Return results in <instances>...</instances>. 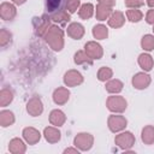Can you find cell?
Here are the masks:
<instances>
[{
    "label": "cell",
    "mask_w": 154,
    "mask_h": 154,
    "mask_svg": "<svg viewBox=\"0 0 154 154\" xmlns=\"http://www.w3.org/2000/svg\"><path fill=\"white\" fill-rule=\"evenodd\" d=\"M43 38H45L46 43L54 52H60L64 48V45H65L64 30L57 24H52V26L48 29V31L46 32Z\"/></svg>",
    "instance_id": "cell-1"
},
{
    "label": "cell",
    "mask_w": 154,
    "mask_h": 154,
    "mask_svg": "<svg viewBox=\"0 0 154 154\" xmlns=\"http://www.w3.org/2000/svg\"><path fill=\"white\" fill-rule=\"evenodd\" d=\"M107 109L112 113H123L128 108V101L124 96L118 94H111L106 100Z\"/></svg>",
    "instance_id": "cell-2"
},
{
    "label": "cell",
    "mask_w": 154,
    "mask_h": 154,
    "mask_svg": "<svg viewBox=\"0 0 154 154\" xmlns=\"http://www.w3.org/2000/svg\"><path fill=\"white\" fill-rule=\"evenodd\" d=\"M114 143L117 147H119L120 149H123L124 152L125 150H129L131 149L135 143H136V138H135V135L131 132V131H126V130H123L120 132H118L114 137Z\"/></svg>",
    "instance_id": "cell-3"
},
{
    "label": "cell",
    "mask_w": 154,
    "mask_h": 154,
    "mask_svg": "<svg viewBox=\"0 0 154 154\" xmlns=\"http://www.w3.org/2000/svg\"><path fill=\"white\" fill-rule=\"evenodd\" d=\"M107 126L111 132L118 134L126 129L128 119L124 116H122L120 113H113L107 118Z\"/></svg>",
    "instance_id": "cell-4"
},
{
    "label": "cell",
    "mask_w": 154,
    "mask_h": 154,
    "mask_svg": "<svg viewBox=\"0 0 154 154\" xmlns=\"http://www.w3.org/2000/svg\"><path fill=\"white\" fill-rule=\"evenodd\" d=\"M73 146L81 152H88L94 146V136L89 132H78L73 137Z\"/></svg>",
    "instance_id": "cell-5"
},
{
    "label": "cell",
    "mask_w": 154,
    "mask_h": 154,
    "mask_svg": "<svg viewBox=\"0 0 154 154\" xmlns=\"http://www.w3.org/2000/svg\"><path fill=\"white\" fill-rule=\"evenodd\" d=\"M63 82H64L65 87H67V88H73V87L81 85V84L84 82V77H83V75H82L78 70L71 69V70H67V71L64 73Z\"/></svg>",
    "instance_id": "cell-6"
},
{
    "label": "cell",
    "mask_w": 154,
    "mask_h": 154,
    "mask_svg": "<svg viewBox=\"0 0 154 154\" xmlns=\"http://www.w3.org/2000/svg\"><path fill=\"white\" fill-rule=\"evenodd\" d=\"M152 83V77L148 75V72L146 71H141V72H137L132 76V79H131V84L135 89L137 90H144L147 89Z\"/></svg>",
    "instance_id": "cell-7"
},
{
    "label": "cell",
    "mask_w": 154,
    "mask_h": 154,
    "mask_svg": "<svg viewBox=\"0 0 154 154\" xmlns=\"http://www.w3.org/2000/svg\"><path fill=\"white\" fill-rule=\"evenodd\" d=\"M51 22H52L51 17H47V16H41L38 18L37 17L34 18L32 23H34V29H35L36 36L43 37L46 35V32L48 31V29L52 26Z\"/></svg>",
    "instance_id": "cell-8"
},
{
    "label": "cell",
    "mask_w": 154,
    "mask_h": 154,
    "mask_svg": "<svg viewBox=\"0 0 154 154\" xmlns=\"http://www.w3.org/2000/svg\"><path fill=\"white\" fill-rule=\"evenodd\" d=\"M26 112L31 117H40L43 113V102L40 96L35 95L26 102Z\"/></svg>",
    "instance_id": "cell-9"
},
{
    "label": "cell",
    "mask_w": 154,
    "mask_h": 154,
    "mask_svg": "<svg viewBox=\"0 0 154 154\" xmlns=\"http://www.w3.org/2000/svg\"><path fill=\"white\" fill-rule=\"evenodd\" d=\"M84 51L93 60H99L103 55V48L97 41H88L84 45Z\"/></svg>",
    "instance_id": "cell-10"
},
{
    "label": "cell",
    "mask_w": 154,
    "mask_h": 154,
    "mask_svg": "<svg viewBox=\"0 0 154 154\" xmlns=\"http://www.w3.org/2000/svg\"><path fill=\"white\" fill-rule=\"evenodd\" d=\"M17 16V8L13 2L2 1L0 5V17L2 20H12Z\"/></svg>",
    "instance_id": "cell-11"
},
{
    "label": "cell",
    "mask_w": 154,
    "mask_h": 154,
    "mask_svg": "<svg viewBox=\"0 0 154 154\" xmlns=\"http://www.w3.org/2000/svg\"><path fill=\"white\" fill-rule=\"evenodd\" d=\"M70 95H71V93L67 87H58L57 89H54V91L52 94V99L55 105L63 106L69 101Z\"/></svg>",
    "instance_id": "cell-12"
},
{
    "label": "cell",
    "mask_w": 154,
    "mask_h": 154,
    "mask_svg": "<svg viewBox=\"0 0 154 154\" xmlns=\"http://www.w3.org/2000/svg\"><path fill=\"white\" fill-rule=\"evenodd\" d=\"M22 135H23L24 141H25L29 146H34V144L38 143L40 140H41V136H42L41 132H40L37 129L32 128V126H26V128H24L23 131H22Z\"/></svg>",
    "instance_id": "cell-13"
},
{
    "label": "cell",
    "mask_w": 154,
    "mask_h": 154,
    "mask_svg": "<svg viewBox=\"0 0 154 154\" xmlns=\"http://www.w3.org/2000/svg\"><path fill=\"white\" fill-rule=\"evenodd\" d=\"M43 137L45 140L48 142V143H58L60 140H61V132L59 130L58 126H54V125H48L43 129Z\"/></svg>",
    "instance_id": "cell-14"
},
{
    "label": "cell",
    "mask_w": 154,
    "mask_h": 154,
    "mask_svg": "<svg viewBox=\"0 0 154 154\" xmlns=\"http://www.w3.org/2000/svg\"><path fill=\"white\" fill-rule=\"evenodd\" d=\"M66 32H67V36H70L71 38L81 40L85 34V29L83 24H81L79 22H71L66 28Z\"/></svg>",
    "instance_id": "cell-15"
},
{
    "label": "cell",
    "mask_w": 154,
    "mask_h": 154,
    "mask_svg": "<svg viewBox=\"0 0 154 154\" xmlns=\"http://www.w3.org/2000/svg\"><path fill=\"white\" fill-rule=\"evenodd\" d=\"M125 18H126L125 13L117 10V11H113L112 14L109 16V18L107 19V24H108V26H111L113 29H119L125 24V20H126Z\"/></svg>",
    "instance_id": "cell-16"
},
{
    "label": "cell",
    "mask_w": 154,
    "mask_h": 154,
    "mask_svg": "<svg viewBox=\"0 0 154 154\" xmlns=\"http://www.w3.org/2000/svg\"><path fill=\"white\" fill-rule=\"evenodd\" d=\"M26 142L24 141V138H19V137H14L8 142V152L11 154H24L26 152Z\"/></svg>",
    "instance_id": "cell-17"
},
{
    "label": "cell",
    "mask_w": 154,
    "mask_h": 154,
    "mask_svg": "<svg viewBox=\"0 0 154 154\" xmlns=\"http://www.w3.org/2000/svg\"><path fill=\"white\" fill-rule=\"evenodd\" d=\"M137 63H138L140 67H141L143 71H146V72L152 71L153 67H154V59H153V57H152L148 52L141 53V54L138 55V58H137Z\"/></svg>",
    "instance_id": "cell-18"
},
{
    "label": "cell",
    "mask_w": 154,
    "mask_h": 154,
    "mask_svg": "<svg viewBox=\"0 0 154 154\" xmlns=\"http://www.w3.org/2000/svg\"><path fill=\"white\" fill-rule=\"evenodd\" d=\"M48 119H49V124H51V125H54V126L60 128V126H63V125L65 124V122H66V116H65V113H64L61 109L55 108V109H52V111H51Z\"/></svg>",
    "instance_id": "cell-19"
},
{
    "label": "cell",
    "mask_w": 154,
    "mask_h": 154,
    "mask_svg": "<svg viewBox=\"0 0 154 154\" xmlns=\"http://www.w3.org/2000/svg\"><path fill=\"white\" fill-rule=\"evenodd\" d=\"M124 88V83L118 78H111L105 82V89L109 94H119Z\"/></svg>",
    "instance_id": "cell-20"
},
{
    "label": "cell",
    "mask_w": 154,
    "mask_h": 154,
    "mask_svg": "<svg viewBox=\"0 0 154 154\" xmlns=\"http://www.w3.org/2000/svg\"><path fill=\"white\" fill-rule=\"evenodd\" d=\"M113 7H109V6H106V5H102V4H97L96 7H95V17L97 20L100 22H103V20H107L109 18V16L112 14Z\"/></svg>",
    "instance_id": "cell-21"
},
{
    "label": "cell",
    "mask_w": 154,
    "mask_h": 154,
    "mask_svg": "<svg viewBox=\"0 0 154 154\" xmlns=\"http://www.w3.org/2000/svg\"><path fill=\"white\" fill-rule=\"evenodd\" d=\"M16 122L14 113L10 109H1L0 111V125L1 128H8L13 125Z\"/></svg>",
    "instance_id": "cell-22"
},
{
    "label": "cell",
    "mask_w": 154,
    "mask_h": 154,
    "mask_svg": "<svg viewBox=\"0 0 154 154\" xmlns=\"http://www.w3.org/2000/svg\"><path fill=\"white\" fill-rule=\"evenodd\" d=\"M51 19L58 24H66L71 19V13H69L66 10H57L51 14Z\"/></svg>",
    "instance_id": "cell-23"
},
{
    "label": "cell",
    "mask_w": 154,
    "mask_h": 154,
    "mask_svg": "<svg viewBox=\"0 0 154 154\" xmlns=\"http://www.w3.org/2000/svg\"><path fill=\"white\" fill-rule=\"evenodd\" d=\"M95 14V6L90 2H85V4H82L81 7L78 8V16L81 19H90Z\"/></svg>",
    "instance_id": "cell-24"
},
{
    "label": "cell",
    "mask_w": 154,
    "mask_h": 154,
    "mask_svg": "<svg viewBox=\"0 0 154 154\" xmlns=\"http://www.w3.org/2000/svg\"><path fill=\"white\" fill-rule=\"evenodd\" d=\"M141 140L144 144H154V125H146L141 130Z\"/></svg>",
    "instance_id": "cell-25"
},
{
    "label": "cell",
    "mask_w": 154,
    "mask_h": 154,
    "mask_svg": "<svg viewBox=\"0 0 154 154\" xmlns=\"http://www.w3.org/2000/svg\"><path fill=\"white\" fill-rule=\"evenodd\" d=\"M13 97H14L13 90H12L11 88L4 87V88L0 90V107H6V106H8V105L13 101Z\"/></svg>",
    "instance_id": "cell-26"
},
{
    "label": "cell",
    "mask_w": 154,
    "mask_h": 154,
    "mask_svg": "<svg viewBox=\"0 0 154 154\" xmlns=\"http://www.w3.org/2000/svg\"><path fill=\"white\" fill-rule=\"evenodd\" d=\"M91 34H93V37L96 38V41L97 40H106L108 37V28L102 23L96 24L93 26Z\"/></svg>",
    "instance_id": "cell-27"
},
{
    "label": "cell",
    "mask_w": 154,
    "mask_h": 154,
    "mask_svg": "<svg viewBox=\"0 0 154 154\" xmlns=\"http://www.w3.org/2000/svg\"><path fill=\"white\" fill-rule=\"evenodd\" d=\"M73 63L76 65H93L94 60L83 49V51H77L73 54Z\"/></svg>",
    "instance_id": "cell-28"
},
{
    "label": "cell",
    "mask_w": 154,
    "mask_h": 154,
    "mask_svg": "<svg viewBox=\"0 0 154 154\" xmlns=\"http://www.w3.org/2000/svg\"><path fill=\"white\" fill-rule=\"evenodd\" d=\"M125 17L131 23H138L143 19V12L138 8H128L125 12Z\"/></svg>",
    "instance_id": "cell-29"
},
{
    "label": "cell",
    "mask_w": 154,
    "mask_h": 154,
    "mask_svg": "<svg viewBox=\"0 0 154 154\" xmlns=\"http://www.w3.org/2000/svg\"><path fill=\"white\" fill-rule=\"evenodd\" d=\"M141 48L144 52L154 51V34H146L141 38Z\"/></svg>",
    "instance_id": "cell-30"
},
{
    "label": "cell",
    "mask_w": 154,
    "mask_h": 154,
    "mask_svg": "<svg viewBox=\"0 0 154 154\" xmlns=\"http://www.w3.org/2000/svg\"><path fill=\"white\" fill-rule=\"evenodd\" d=\"M97 79L100 82H107L108 79H111L113 77V70L108 66H101L97 70Z\"/></svg>",
    "instance_id": "cell-31"
},
{
    "label": "cell",
    "mask_w": 154,
    "mask_h": 154,
    "mask_svg": "<svg viewBox=\"0 0 154 154\" xmlns=\"http://www.w3.org/2000/svg\"><path fill=\"white\" fill-rule=\"evenodd\" d=\"M12 42V32L5 28H2L0 30V46L2 48H5L7 45H10Z\"/></svg>",
    "instance_id": "cell-32"
},
{
    "label": "cell",
    "mask_w": 154,
    "mask_h": 154,
    "mask_svg": "<svg viewBox=\"0 0 154 154\" xmlns=\"http://www.w3.org/2000/svg\"><path fill=\"white\" fill-rule=\"evenodd\" d=\"M81 7V0H65V10L69 13H75Z\"/></svg>",
    "instance_id": "cell-33"
},
{
    "label": "cell",
    "mask_w": 154,
    "mask_h": 154,
    "mask_svg": "<svg viewBox=\"0 0 154 154\" xmlns=\"http://www.w3.org/2000/svg\"><path fill=\"white\" fill-rule=\"evenodd\" d=\"M146 4V0H124V5L128 8H140Z\"/></svg>",
    "instance_id": "cell-34"
},
{
    "label": "cell",
    "mask_w": 154,
    "mask_h": 154,
    "mask_svg": "<svg viewBox=\"0 0 154 154\" xmlns=\"http://www.w3.org/2000/svg\"><path fill=\"white\" fill-rule=\"evenodd\" d=\"M60 1L61 0H47L46 1V6H47V11L48 12H55L60 5Z\"/></svg>",
    "instance_id": "cell-35"
},
{
    "label": "cell",
    "mask_w": 154,
    "mask_h": 154,
    "mask_svg": "<svg viewBox=\"0 0 154 154\" xmlns=\"http://www.w3.org/2000/svg\"><path fill=\"white\" fill-rule=\"evenodd\" d=\"M146 22L150 25H154V8L148 10V12L146 13Z\"/></svg>",
    "instance_id": "cell-36"
},
{
    "label": "cell",
    "mask_w": 154,
    "mask_h": 154,
    "mask_svg": "<svg viewBox=\"0 0 154 154\" xmlns=\"http://www.w3.org/2000/svg\"><path fill=\"white\" fill-rule=\"evenodd\" d=\"M63 153H64V154H79L81 150L73 146V147H67V148H65Z\"/></svg>",
    "instance_id": "cell-37"
},
{
    "label": "cell",
    "mask_w": 154,
    "mask_h": 154,
    "mask_svg": "<svg viewBox=\"0 0 154 154\" xmlns=\"http://www.w3.org/2000/svg\"><path fill=\"white\" fill-rule=\"evenodd\" d=\"M99 4H102V5H106V6H109V7H114L116 6V0H97Z\"/></svg>",
    "instance_id": "cell-38"
},
{
    "label": "cell",
    "mask_w": 154,
    "mask_h": 154,
    "mask_svg": "<svg viewBox=\"0 0 154 154\" xmlns=\"http://www.w3.org/2000/svg\"><path fill=\"white\" fill-rule=\"evenodd\" d=\"M11 2H13V4H14V5H17V6H20V5L25 4V2H26V0H11Z\"/></svg>",
    "instance_id": "cell-39"
},
{
    "label": "cell",
    "mask_w": 154,
    "mask_h": 154,
    "mask_svg": "<svg viewBox=\"0 0 154 154\" xmlns=\"http://www.w3.org/2000/svg\"><path fill=\"white\" fill-rule=\"evenodd\" d=\"M146 4H147L150 8H154V0H146Z\"/></svg>",
    "instance_id": "cell-40"
},
{
    "label": "cell",
    "mask_w": 154,
    "mask_h": 154,
    "mask_svg": "<svg viewBox=\"0 0 154 154\" xmlns=\"http://www.w3.org/2000/svg\"><path fill=\"white\" fill-rule=\"evenodd\" d=\"M153 34H154V25H153Z\"/></svg>",
    "instance_id": "cell-41"
}]
</instances>
